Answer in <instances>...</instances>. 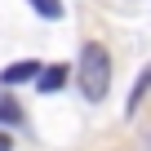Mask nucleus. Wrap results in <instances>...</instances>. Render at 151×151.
Instances as JSON below:
<instances>
[{
	"mask_svg": "<svg viewBox=\"0 0 151 151\" xmlns=\"http://www.w3.org/2000/svg\"><path fill=\"white\" fill-rule=\"evenodd\" d=\"M147 89H151V62H147V67H142V71H138V80H133V93H129V111H133V107H138V98H142V93H147Z\"/></svg>",
	"mask_w": 151,
	"mask_h": 151,
	"instance_id": "obj_6",
	"label": "nucleus"
},
{
	"mask_svg": "<svg viewBox=\"0 0 151 151\" xmlns=\"http://www.w3.org/2000/svg\"><path fill=\"white\" fill-rule=\"evenodd\" d=\"M0 151H14V142H9V133L0 129Z\"/></svg>",
	"mask_w": 151,
	"mask_h": 151,
	"instance_id": "obj_7",
	"label": "nucleus"
},
{
	"mask_svg": "<svg viewBox=\"0 0 151 151\" xmlns=\"http://www.w3.org/2000/svg\"><path fill=\"white\" fill-rule=\"evenodd\" d=\"M147 151H151V133H147Z\"/></svg>",
	"mask_w": 151,
	"mask_h": 151,
	"instance_id": "obj_8",
	"label": "nucleus"
},
{
	"mask_svg": "<svg viewBox=\"0 0 151 151\" xmlns=\"http://www.w3.org/2000/svg\"><path fill=\"white\" fill-rule=\"evenodd\" d=\"M67 76H71V67H67V62H53V67H45V71L36 76V89H40V93H58V89L67 85Z\"/></svg>",
	"mask_w": 151,
	"mask_h": 151,
	"instance_id": "obj_2",
	"label": "nucleus"
},
{
	"mask_svg": "<svg viewBox=\"0 0 151 151\" xmlns=\"http://www.w3.org/2000/svg\"><path fill=\"white\" fill-rule=\"evenodd\" d=\"M0 120H5V129L22 124V107H18V98H14V93H5V98H0Z\"/></svg>",
	"mask_w": 151,
	"mask_h": 151,
	"instance_id": "obj_4",
	"label": "nucleus"
},
{
	"mask_svg": "<svg viewBox=\"0 0 151 151\" xmlns=\"http://www.w3.org/2000/svg\"><path fill=\"white\" fill-rule=\"evenodd\" d=\"M31 9H36L45 22H58V18H62V0H31Z\"/></svg>",
	"mask_w": 151,
	"mask_h": 151,
	"instance_id": "obj_5",
	"label": "nucleus"
},
{
	"mask_svg": "<svg viewBox=\"0 0 151 151\" xmlns=\"http://www.w3.org/2000/svg\"><path fill=\"white\" fill-rule=\"evenodd\" d=\"M45 67L40 62H14V67H5L0 71V85H22V80H36Z\"/></svg>",
	"mask_w": 151,
	"mask_h": 151,
	"instance_id": "obj_3",
	"label": "nucleus"
},
{
	"mask_svg": "<svg viewBox=\"0 0 151 151\" xmlns=\"http://www.w3.org/2000/svg\"><path fill=\"white\" fill-rule=\"evenodd\" d=\"M76 80H80V93H85L89 102H102V98H107V89H111V53H107L98 40H89V45L80 49Z\"/></svg>",
	"mask_w": 151,
	"mask_h": 151,
	"instance_id": "obj_1",
	"label": "nucleus"
}]
</instances>
